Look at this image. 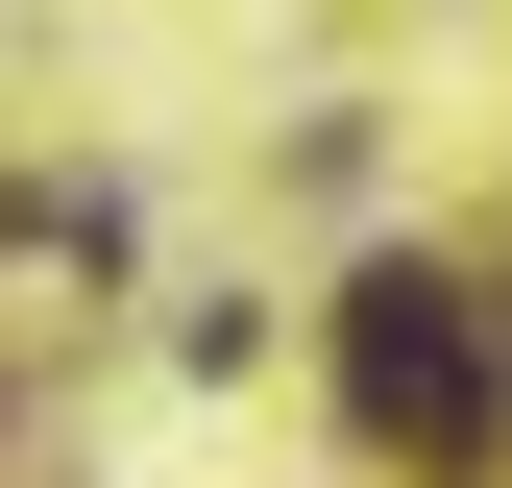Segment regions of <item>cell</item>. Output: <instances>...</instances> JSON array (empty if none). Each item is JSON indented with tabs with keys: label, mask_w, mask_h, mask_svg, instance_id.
I'll return each mask as SVG.
<instances>
[{
	"label": "cell",
	"mask_w": 512,
	"mask_h": 488,
	"mask_svg": "<svg viewBox=\"0 0 512 488\" xmlns=\"http://www.w3.org/2000/svg\"><path fill=\"white\" fill-rule=\"evenodd\" d=\"M342 415H366V440H391V464H488V293H439V269H366L342 293Z\"/></svg>",
	"instance_id": "obj_1"
},
{
	"label": "cell",
	"mask_w": 512,
	"mask_h": 488,
	"mask_svg": "<svg viewBox=\"0 0 512 488\" xmlns=\"http://www.w3.org/2000/svg\"><path fill=\"white\" fill-rule=\"evenodd\" d=\"M488 318H512V293H488Z\"/></svg>",
	"instance_id": "obj_2"
}]
</instances>
